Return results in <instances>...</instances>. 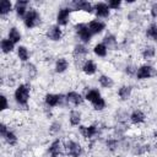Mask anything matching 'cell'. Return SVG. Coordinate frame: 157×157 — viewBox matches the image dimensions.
<instances>
[{
	"mask_svg": "<svg viewBox=\"0 0 157 157\" xmlns=\"http://www.w3.org/2000/svg\"><path fill=\"white\" fill-rule=\"evenodd\" d=\"M39 20H40V17H39V13L37 12L36 9H29L27 11V13L25 15V25L28 28L36 27L39 23Z\"/></svg>",
	"mask_w": 157,
	"mask_h": 157,
	"instance_id": "1",
	"label": "cell"
},
{
	"mask_svg": "<svg viewBox=\"0 0 157 157\" xmlns=\"http://www.w3.org/2000/svg\"><path fill=\"white\" fill-rule=\"evenodd\" d=\"M29 97V88L26 85H20L15 91V99L20 104H26Z\"/></svg>",
	"mask_w": 157,
	"mask_h": 157,
	"instance_id": "2",
	"label": "cell"
},
{
	"mask_svg": "<svg viewBox=\"0 0 157 157\" xmlns=\"http://www.w3.org/2000/svg\"><path fill=\"white\" fill-rule=\"evenodd\" d=\"M75 31H76V33L78 34V37L82 39V42L88 43V42L91 40L92 33L90 32L87 25H85V23H77V25L75 26Z\"/></svg>",
	"mask_w": 157,
	"mask_h": 157,
	"instance_id": "3",
	"label": "cell"
},
{
	"mask_svg": "<svg viewBox=\"0 0 157 157\" xmlns=\"http://www.w3.org/2000/svg\"><path fill=\"white\" fill-rule=\"evenodd\" d=\"M70 9L67 7H63L59 10L58 12V16H56V21H58V25L59 26H66L67 22H69V18H70Z\"/></svg>",
	"mask_w": 157,
	"mask_h": 157,
	"instance_id": "4",
	"label": "cell"
},
{
	"mask_svg": "<svg viewBox=\"0 0 157 157\" xmlns=\"http://www.w3.org/2000/svg\"><path fill=\"white\" fill-rule=\"evenodd\" d=\"M66 151L70 156L72 157H78L82 152V148H81V145L75 142V141H69L66 144Z\"/></svg>",
	"mask_w": 157,
	"mask_h": 157,
	"instance_id": "5",
	"label": "cell"
},
{
	"mask_svg": "<svg viewBox=\"0 0 157 157\" xmlns=\"http://www.w3.org/2000/svg\"><path fill=\"white\" fill-rule=\"evenodd\" d=\"M47 36H48L49 39L56 42V40H59L61 38V29L59 28V26H52V27L48 28Z\"/></svg>",
	"mask_w": 157,
	"mask_h": 157,
	"instance_id": "6",
	"label": "cell"
},
{
	"mask_svg": "<svg viewBox=\"0 0 157 157\" xmlns=\"http://www.w3.org/2000/svg\"><path fill=\"white\" fill-rule=\"evenodd\" d=\"M151 75H152V67L148 66V65H142V66H140L139 70L136 71V76H137V78H140V80L148 78Z\"/></svg>",
	"mask_w": 157,
	"mask_h": 157,
	"instance_id": "7",
	"label": "cell"
},
{
	"mask_svg": "<svg viewBox=\"0 0 157 157\" xmlns=\"http://www.w3.org/2000/svg\"><path fill=\"white\" fill-rule=\"evenodd\" d=\"M88 29L92 34H97V33H101L103 29H104V23L98 21V20H93L88 23Z\"/></svg>",
	"mask_w": 157,
	"mask_h": 157,
	"instance_id": "8",
	"label": "cell"
},
{
	"mask_svg": "<svg viewBox=\"0 0 157 157\" xmlns=\"http://www.w3.org/2000/svg\"><path fill=\"white\" fill-rule=\"evenodd\" d=\"M96 15L98 17H108L109 16V6L104 2H98L94 7Z\"/></svg>",
	"mask_w": 157,
	"mask_h": 157,
	"instance_id": "9",
	"label": "cell"
},
{
	"mask_svg": "<svg viewBox=\"0 0 157 157\" xmlns=\"http://www.w3.org/2000/svg\"><path fill=\"white\" fill-rule=\"evenodd\" d=\"M74 6L76 10H81L85 12H92V10H93L92 5L88 1H77V2H74Z\"/></svg>",
	"mask_w": 157,
	"mask_h": 157,
	"instance_id": "10",
	"label": "cell"
},
{
	"mask_svg": "<svg viewBox=\"0 0 157 157\" xmlns=\"http://www.w3.org/2000/svg\"><path fill=\"white\" fill-rule=\"evenodd\" d=\"M80 131H81V134L85 137L90 139V137H92L97 132V128L94 125H91V126H80Z\"/></svg>",
	"mask_w": 157,
	"mask_h": 157,
	"instance_id": "11",
	"label": "cell"
},
{
	"mask_svg": "<svg viewBox=\"0 0 157 157\" xmlns=\"http://www.w3.org/2000/svg\"><path fill=\"white\" fill-rule=\"evenodd\" d=\"M82 70H83V72H85L86 75H93V74L96 72V70H97V66H96V64H94L92 60H87V61L85 63Z\"/></svg>",
	"mask_w": 157,
	"mask_h": 157,
	"instance_id": "12",
	"label": "cell"
},
{
	"mask_svg": "<svg viewBox=\"0 0 157 157\" xmlns=\"http://www.w3.org/2000/svg\"><path fill=\"white\" fill-rule=\"evenodd\" d=\"M66 99H67L70 103L75 104V105H78V104L82 103V97H81L78 93H76V92H69L67 96H66Z\"/></svg>",
	"mask_w": 157,
	"mask_h": 157,
	"instance_id": "13",
	"label": "cell"
},
{
	"mask_svg": "<svg viewBox=\"0 0 157 157\" xmlns=\"http://www.w3.org/2000/svg\"><path fill=\"white\" fill-rule=\"evenodd\" d=\"M27 5H28V1H17L16 5H15V10L17 12L18 16H25L27 12Z\"/></svg>",
	"mask_w": 157,
	"mask_h": 157,
	"instance_id": "14",
	"label": "cell"
},
{
	"mask_svg": "<svg viewBox=\"0 0 157 157\" xmlns=\"http://www.w3.org/2000/svg\"><path fill=\"white\" fill-rule=\"evenodd\" d=\"M60 98H61V97L58 96V94H47V96H45V103H47L49 107H55V105L59 104Z\"/></svg>",
	"mask_w": 157,
	"mask_h": 157,
	"instance_id": "15",
	"label": "cell"
},
{
	"mask_svg": "<svg viewBox=\"0 0 157 157\" xmlns=\"http://www.w3.org/2000/svg\"><path fill=\"white\" fill-rule=\"evenodd\" d=\"M9 39L12 43H17V42L21 40V33L18 32V29L16 27L10 28V31H9Z\"/></svg>",
	"mask_w": 157,
	"mask_h": 157,
	"instance_id": "16",
	"label": "cell"
},
{
	"mask_svg": "<svg viewBox=\"0 0 157 157\" xmlns=\"http://www.w3.org/2000/svg\"><path fill=\"white\" fill-rule=\"evenodd\" d=\"M99 98H102V97H101V94H99V92H98L97 90H90V91L87 92V94H86V99L90 101L92 104H93L94 102H97Z\"/></svg>",
	"mask_w": 157,
	"mask_h": 157,
	"instance_id": "17",
	"label": "cell"
},
{
	"mask_svg": "<svg viewBox=\"0 0 157 157\" xmlns=\"http://www.w3.org/2000/svg\"><path fill=\"white\" fill-rule=\"evenodd\" d=\"M67 60L65 59V58H60V59H58V61H56V64H55V70H56V72H64L66 69H67Z\"/></svg>",
	"mask_w": 157,
	"mask_h": 157,
	"instance_id": "18",
	"label": "cell"
},
{
	"mask_svg": "<svg viewBox=\"0 0 157 157\" xmlns=\"http://www.w3.org/2000/svg\"><path fill=\"white\" fill-rule=\"evenodd\" d=\"M130 119H131V121H132L134 124H139V123H142V121L145 120V114H144L142 112H140V110H135V112L131 114Z\"/></svg>",
	"mask_w": 157,
	"mask_h": 157,
	"instance_id": "19",
	"label": "cell"
},
{
	"mask_svg": "<svg viewBox=\"0 0 157 157\" xmlns=\"http://www.w3.org/2000/svg\"><path fill=\"white\" fill-rule=\"evenodd\" d=\"M11 7H12V4H11L10 1L2 0V1L0 2V15L4 16V15H6V13H9L10 10H11Z\"/></svg>",
	"mask_w": 157,
	"mask_h": 157,
	"instance_id": "20",
	"label": "cell"
},
{
	"mask_svg": "<svg viewBox=\"0 0 157 157\" xmlns=\"http://www.w3.org/2000/svg\"><path fill=\"white\" fill-rule=\"evenodd\" d=\"M13 44H15V43H12L9 38H7V39H2V40H1V49H2V52H4V53H10V52H12Z\"/></svg>",
	"mask_w": 157,
	"mask_h": 157,
	"instance_id": "21",
	"label": "cell"
},
{
	"mask_svg": "<svg viewBox=\"0 0 157 157\" xmlns=\"http://www.w3.org/2000/svg\"><path fill=\"white\" fill-rule=\"evenodd\" d=\"M94 54L98 56H105L107 55V45L103 43H99L97 45H94Z\"/></svg>",
	"mask_w": 157,
	"mask_h": 157,
	"instance_id": "22",
	"label": "cell"
},
{
	"mask_svg": "<svg viewBox=\"0 0 157 157\" xmlns=\"http://www.w3.org/2000/svg\"><path fill=\"white\" fill-rule=\"evenodd\" d=\"M60 147H61V145H60V141H54L52 145H50V147H49V152L52 153V156L53 157H56L59 153H60Z\"/></svg>",
	"mask_w": 157,
	"mask_h": 157,
	"instance_id": "23",
	"label": "cell"
},
{
	"mask_svg": "<svg viewBox=\"0 0 157 157\" xmlns=\"http://www.w3.org/2000/svg\"><path fill=\"white\" fill-rule=\"evenodd\" d=\"M99 83L102 87H105V88H109L113 86V80L109 77V76H105V75H102L99 77Z\"/></svg>",
	"mask_w": 157,
	"mask_h": 157,
	"instance_id": "24",
	"label": "cell"
},
{
	"mask_svg": "<svg viewBox=\"0 0 157 157\" xmlns=\"http://www.w3.org/2000/svg\"><path fill=\"white\" fill-rule=\"evenodd\" d=\"M118 93H119V96H120L121 99H128L129 96H130V93H131V87L130 86H123V87L119 88V92Z\"/></svg>",
	"mask_w": 157,
	"mask_h": 157,
	"instance_id": "25",
	"label": "cell"
},
{
	"mask_svg": "<svg viewBox=\"0 0 157 157\" xmlns=\"http://www.w3.org/2000/svg\"><path fill=\"white\" fill-rule=\"evenodd\" d=\"M146 36L153 40H157V25H151L146 31Z\"/></svg>",
	"mask_w": 157,
	"mask_h": 157,
	"instance_id": "26",
	"label": "cell"
},
{
	"mask_svg": "<svg viewBox=\"0 0 157 157\" xmlns=\"http://www.w3.org/2000/svg\"><path fill=\"white\" fill-rule=\"evenodd\" d=\"M17 54H18V58L22 61H26L28 59V50H27L26 47H18L17 48Z\"/></svg>",
	"mask_w": 157,
	"mask_h": 157,
	"instance_id": "27",
	"label": "cell"
},
{
	"mask_svg": "<svg viewBox=\"0 0 157 157\" xmlns=\"http://www.w3.org/2000/svg\"><path fill=\"white\" fill-rule=\"evenodd\" d=\"M80 120H81V114L78 112L74 110V112L70 113V123H71V125H78Z\"/></svg>",
	"mask_w": 157,
	"mask_h": 157,
	"instance_id": "28",
	"label": "cell"
},
{
	"mask_svg": "<svg viewBox=\"0 0 157 157\" xmlns=\"http://www.w3.org/2000/svg\"><path fill=\"white\" fill-rule=\"evenodd\" d=\"M4 137H5V140H6V142H7L9 145H15V144L17 142V137H16V135H15L13 132H11V131H9Z\"/></svg>",
	"mask_w": 157,
	"mask_h": 157,
	"instance_id": "29",
	"label": "cell"
},
{
	"mask_svg": "<svg viewBox=\"0 0 157 157\" xmlns=\"http://www.w3.org/2000/svg\"><path fill=\"white\" fill-rule=\"evenodd\" d=\"M142 55H144V58H146V59L152 58V56L155 55V48H153V47H146V48L144 49V52H142Z\"/></svg>",
	"mask_w": 157,
	"mask_h": 157,
	"instance_id": "30",
	"label": "cell"
},
{
	"mask_svg": "<svg viewBox=\"0 0 157 157\" xmlns=\"http://www.w3.org/2000/svg\"><path fill=\"white\" fill-rule=\"evenodd\" d=\"M86 53H87V49L83 45H76L75 47V50H74L75 55H85Z\"/></svg>",
	"mask_w": 157,
	"mask_h": 157,
	"instance_id": "31",
	"label": "cell"
},
{
	"mask_svg": "<svg viewBox=\"0 0 157 157\" xmlns=\"http://www.w3.org/2000/svg\"><path fill=\"white\" fill-rule=\"evenodd\" d=\"M104 107H105V102H104V99H103V98H99L97 102H94V103H93V108H94V109H97V110H102Z\"/></svg>",
	"mask_w": 157,
	"mask_h": 157,
	"instance_id": "32",
	"label": "cell"
},
{
	"mask_svg": "<svg viewBox=\"0 0 157 157\" xmlns=\"http://www.w3.org/2000/svg\"><path fill=\"white\" fill-rule=\"evenodd\" d=\"M120 0H110L109 2H108V6H109V9H114V10H117V9H119V6H120Z\"/></svg>",
	"mask_w": 157,
	"mask_h": 157,
	"instance_id": "33",
	"label": "cell"
},
{
	"mask_svg": "<svg viewBox=\"0 0 157 157\" xmlns=\"http://www.w3.org/2000/svg\"><path fill=\"white\" fill-rule=\"evenodd\" d=\"M104 42H105L107 44H114V43H115V39H114L113 36H109V37L107 36V37L104 38Z\"/></svg>",
	"mask_w": 157,
	"mask_h": 157,
	"instance_id": "34",
	"label": "cell"
},
{
	"mask_svg": "<svg viewBox=\"0 0 157 157\" xmlns=\"http://www.w3.org/2000/svg\"><path fill=\"white\" fill-rule=\"evenodd\" d=\"M9 132V130H7V128H6V125H4V124H1V126H0V134H1V136L4 137L6 134Z\"/></svg>",
	"mask_w": 157,
	"mask_h": 157,
	"instance_id": "35",
	"label": "cell"
},
{
	"mask_svg": "<svg viewBox=\"0 0 157 157\" xmlns=\"http://www.w3.org/2000/svg\"><path fill=\"white\" fill-rule=\"evenodd\" d=\"M151 15L152 17H157V4H153L151 7Z\"/></svg>",
	"mask_w": 157,
	"mask_h": 157,
	"instance_id": "36",
	"label": "cell"
},
{
	"mask_svg": "<svg viewBox=\"0 0 157 157\" xmlns=\"http://www.w3.org/2000/svg\"><path fill=\"white\" fill-rule=\"evenodd\" d=\"M1 101H2V107H1V109L5 110V109L7 108V101H6V97H5V96H1Z\"/></svg>",
	"mask_w": 157,
	"mask_h": 157,
	"instance_id": "37",
	"label": "cell"
},
{
	"mask_svg": "<svg viewBox=\"0 0 157 157\" xmlns=\"http://www.w3.org/2000/svg\"><path fill=\"white\" fill-rule=\"evenodd\" d=\"M156 4H157V2H156Z\"/></svg>",
	"mask_w": 157,
	"mask_h": 157,
	"instance_id": "38",
	"label": "cell"
}]
</instances>
